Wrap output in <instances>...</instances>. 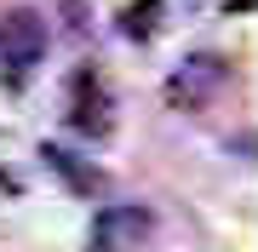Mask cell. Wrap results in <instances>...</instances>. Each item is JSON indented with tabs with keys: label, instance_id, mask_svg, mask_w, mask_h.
Instances as JSON below:
<instances>
[{
	"label": "cell",
	"instance_id": "obj_1",
	"mask_svg": "<svg viewBox=\"0 0 258 252\" xmlns=\"http://www.w3.org/2000/svg\"><path fill=\"white\" fill-rule=\"evenodd\" d=\"M224 80H230V63H224L218 52H195V57H184V69L166 80V103H172V109H207V103L224 92Z\"/></svg>",
	"mask_w": 258,
	"mask_h": 252
},
{
	"label": "cell",
	"instance_id": "obj_2",
	"mask_svg": "<svg viewBox=\"0 0 258 252\" xmlns=\"http://www.w3.org/2000/svg\"><path fill=\"white\" fill-rule=\"evenodd\" d=\"M40 57H46V18L29 12V6L0 12V63L23 75V69H35Z\"/></svg>",
	"mask_w": 258,
	"mask_h": 252
},
{
	"label": "cell",
	"instance_id": "obj_3",
	"mask_svg": "<svg viewBox=\"0 0 258 252\" xmlns=\"http://www.w3.org/2000/svg\"><path fill=\"white\" fill-rule=\"evenodd\" d=\"M63 121L81 132V138H109V126H115V115H109V92H103V80H98V69H75V80H69V109H63Z\"/></svg>",
	"mask_w": 258,
	"mask_h": 252
},
{
	"label": "cell",
	"instance_id": "obj_4",
	"mask_svg": "<svg viewBox=\"0 0 258 252\" xmlns=\"http://www.w3.org/2000/svg\"><path fill=\"white\" fill-rule=\"evenodd\" d=\"M149 241V212L144 206H103L92 224V252H132Z\"/></svg>",
	"mask_w": 258,
	"mask_h": 252
},
{
	"label": "cell",
	"instance_id": "obj_5",
	"mask_svg": "<svg viewBox=\"0 0 258 252\" xmlns=\"http://www.w3.org/2000/svg\"><path fill=\"white\" fill-rule=\"evenodd\" d=\"M40 160H46V166L63 178L75 195H86V201H92V195H103V172L92 166V160H81L75 149H63V143H46V149H40Z\"/></svg>",
	"mask_w": 258,
	"mask_h": 252
},
{
	"label": "cell",
	"instance_id": "obj_6",
	"mask_svg": "<svg viewBox=\"0 0 258 252\" xmlns=\"http://www.w3.org/2000/svg\"><path fill=\"white\" fill-rule=\"evenodd\" d=\"M155 12H161V0H132V6L120 12V29H126L132 40H149L155 35Z\"/></svg>",
	"mask_w": 258,
	"mask_h": 252
}]
</instances>
